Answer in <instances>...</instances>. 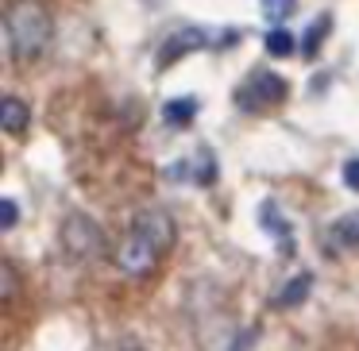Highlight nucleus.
Here are the masks:
<instances>
[{
    "label": "nucleus",
    "mask_w": 359,
    "mask_h": 351,
    "mask_svg": "<svg viewBox=\"0 0 359 351\" xmlns=\"http://www.w3.org/2000/svg\"><path fill=\"white\" fill-rule=\"evenodd\" d=\"M174 240H178V224H174L170 212L143 209L140 216L132 220V228H128L124 243H120V251H116L120 270L132 274V278H147L158 259L174 247Z\"/></svg>",
    "instance_id": "f257e3e1"
},
{
    "label": "nucleus",
    "mask_w": 359,
    "mask_h": 351,
    "mask_svg": "<svg viewBox=\"0 0 359 351\" xmlns=\"http://www.w3.org/2000/svg\"><path fill=\"white\" fill-rule=\"evenodd\" d=\"M4 27H8V47L16 62H35L50 47V35H55L50 12L35 0H16L4 16Z\"/></svg>",
    "instance_id": "f03ea898"
},
{
    "label": "nucleus",
    "mask_w": 359,
    "mask_h": 351,
    "mask_svg": "<svg viewBox=\"0 0 359 351\" xmlns=\"http://www.w3.org/2000/svg\"><path fill=\"white\" fill-rule=\"evenodd\" d=\"M286 81L278 78V74L271 70H251L248 81H243L240 89H236V104H240L243 112H266V109H278L282 101H286Z\"/></svg>",
    "instance_id": "7ed1b4c3"
},
{
    "label": "nucleus",
    "mask_w": 359,
    "mask_h": 351,
    "mask_svg": "<svg viewBox=\"0 0 359 351\" xmlns=\"http://www.w3.org/2000/svg\"><path fill=\"white\" fill-rule=\"evenodd\" d=\"M62 247H66V255L86 259V263H89V259H101L104 255V235H101V228H97L89 216L74 212V216L62 224Z\"/></svg>",
    "instance_id": "20e7f679"
},
{
    "label": "nucleus",
    "mask_w": 359,
    "mask_h": 351,
    "mask_svg": "<svg viewBox=\"0 0 359 351\" xmlns=\"http://www.w3.org/2000/svg\"><path fill=\"white\" fill-rule=\"evenodd\" d=\"M197 47H205V39H201V32H178V35H170V39L163 43V50H158V66H170V62H178L182 55H189V50H197Z\"/></svg>",
    "instance_id": "39448f33"
},
{
    "label": "nucleus",
    "mask_w": 359,
    "mask_h": 351,
    "mask_svg": "<svg viewBox=\"0 0 359 351\" xmlns=\"http://www.w3.org/2000/svg\"><path fill=\"white\" fill-rule=\"evenodd\" d=\"M0 124H4L8 135H24L27 124H32V109H27L20 97H4V101H0Z\"/></svg>",
    "instance_id": "423d86ee"
},
{
    "label": "nucleus",
    "mask_w": 359,
    "mask_h": 351,
    "mask_svg": "<svg viewBox=\"0 0 359 351\" xmlns=\"http://www.w3.org/2000/svg\"><path fill=\"white\" fill-rule=\"evenodd\" d=\"M309 289H313V274H297V278H290L286 289L274 297V305H278V309H294V305H302L305 297H309Z\"/></svg>",
    "instance_id": "0eeeda50"
},
{
    "label": "nucleus",
    "mask_w": 359,
    "mask_h": 351,
    "mask_svg": "<svg viewBox=\"0 0 359 351\" xmlns=\"http://www.w3.org/2000/svg\"><path fill=\"white\" fill-rule=\"evenodd\" d=\"M332 32V16H317L309 27H305V39H302V50H305V58H313L320 50V43H325V35Z\"/></svg>",
    "instance_id": "6e6552de"
},
{
    "label": "nucleus",
    "mask_w": 359,
    "mask_h": 351,
    "mask_svg": "<svg viewBox=\"0 0 359 351\" xmlns=\"http://www.w3.org/2000/svg\"><path fill=\"white\" fill-rule=\"evenodd\" d=\"M332 243H344V247H359V212H348L332 224Z\"/></svg>",
    "instance_id": "1a4fd4ad"
},
{
    "label": "nucleus",
    "mask_w": 359,
    "mask_h": 351,
    "mask_svg": "<svg viewBox=\"0 0 359 351\" xmlns=\"http://www.w3.org/2000/svg\"><path fill=\"white\" fill-rule=\"evenodd\" d=\"M163 116L170 120V124H189V120L197 116V101L194 97H178V101H170L163 109Z\"/></svg>",
    "instance_id": "9d476101"
},
{
    "label": "nucleus",
    "mask_w": 359,
    "mask_h": 351,
    "mask_svg": "<svg viewBox=\"0 0 359 351\" xmlns=\"http://www.w3.org/2000/svg\"><path fill=\"white\" fill-rule=\"evenodd\" d=\"M290 50H294V35H290L286 27H274V32L266 35V55H274V58H286Z\"/></svg>",
    "instance_id": "9b49d317"
},
{
    "label": "nucleus",
    "mask_w": 359,
    "mask_h": 351,
    "mask_svg": "<svg viewBox=\"0 0 359 351\" xmlns=\"http://www.w3.org/2000/svg\"><path fill=\"white\" fill-rule=\"evenodd\" d=\"M263 12L271 24H282L286 16H294V0H263Z\"/></svg>",
    "instance_id": "f8f14e48"
},
{
    "label": "nucleus",
    "mask_w": 359,
    "mask_h": 351,
    "mask_svg": "<svg viewBox=\"0 0 359 351\" xmlns=\"http://www.w3.org/2000/svg\"><path fill=\"white\" fill-rule=\"evenodd\" d=\"M344 181H348V186L359 193V158H351V163H344Z\"/></svg>",
    "instance_id": "ddd939ff"
},
{
    "label": "nucleus",
    "mask_w": 359,
    "mask_h": 351,
    "mask_svg": "<svg viewBox=\"0 0 359 351\" xmlns=\"http://www.w3.org/2000/svg\"><path fill=\"white\" fill-rule=\"evenodd\" d=\"M16 224V201H4L0 205V228H12Z\"/></svg>",
    "instance_id": "4468645a"
},
{
    "label": "nucleus",
    "mask_w": 359,
    "mask_h": 351,
    "mask_svg": "<svg viewBox=\"0 0 359 351\" xmlns=\"http://www.w3.org/2000/svg\"><path fill=\"white\" fill-rule=\"evenodd\" d=\"M128 351H135V347H128Z\"/></svg>",
    "instance_id": "2eb2a0df"
}]
</instances>
